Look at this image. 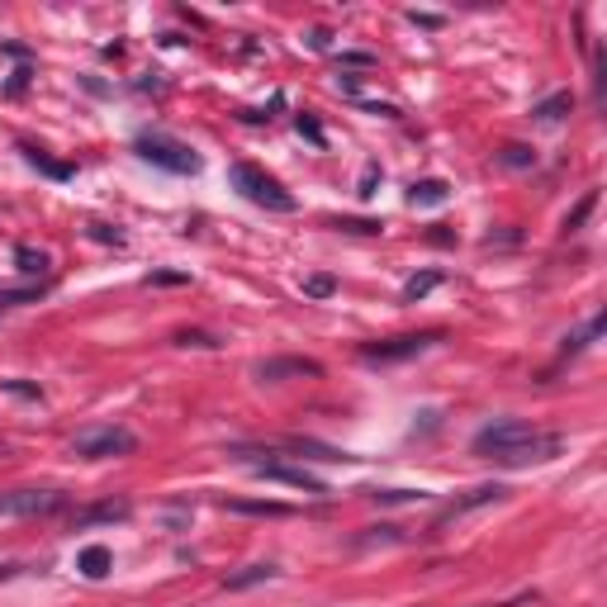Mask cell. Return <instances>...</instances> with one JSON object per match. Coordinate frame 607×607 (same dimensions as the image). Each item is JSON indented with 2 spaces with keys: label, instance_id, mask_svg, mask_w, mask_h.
<instances>
[{
  "label": "cell",
  "instance_id": "obj_4",
  "mask_svg": "<svg viewBox=\"0 0 607 607\" xmlns=\"http://www.w3.org/2000/svg\"><path fill=\"white\" fill-rule=\"evenodd\" d=\"M138 446V437L129 427H90V433L72 437V456L82 460H109V456H129Z\"/></svg>",
  "mask_w": 607,
  "mask_h": 607
},
{
  "label": "cell",
  "instance_id": "obj_15",
  "mask_svg": "<svg viewBox=\"0 0 607 607\" xmlns=\"http://www.w3.org/2000/svg\"><path fill=\"white\" fill-rule=\"evenodd\" d=\"M14 262H20V270H29V276H43V270H47L43 252H29V247H20V257H14Z\"/></svg>",
  "mask_w": 607,
  "mask_h": 607
},
{
  "label": "cell",
  "instance_id": "obj_3",
  "mask_svg": "<svg viewBox=\"0 0 607 607\" xmlns=\"http://www.w3.org/2000/svg\"><path fill=\"white\" fill-rule=\"evenodd\" d=\"M134 152L142 157V162H152V167H162V171H175V175H195L200 171V152L185 148V142L171 138V134H142L134 142Z\"/></svg>",
  "mask_w": 607,
  "mask_h": 607
},
{
  "label": "cell",
  "instance_id": "obj_2",
  "mask_svg": "<svg viewBox=\"0 0 607 607\" xmlns=\"http://www.w3.org/2000/svg\"><path fill=\"white\" fill-rule=\"evenodd\" d=\"M233 190L243 200H252V204H262V210H270V214H295V195L285 190L276 175H266L262 167H252V162H233Z\"/></svg>",
  "mask_w": 607,
  "mask_h": 607
},
{
  "label": "cell",
  "instance_id": "obj_10",
  "mask_svg": "<svg viewBox=\"0 0 607 607\" xmlns=\"http://www.w3.org/2000/svg\"><path fill=\"white\" fill-rule=\"evenodd\" d=\"M446 200H451V185H446V181H418L408 190L413 210H433V204H446Z\"/></svg>",
  "mask_w": 607,
  "mask_h": 607
},
{
  "label": "cell",
  "instance_id": "obj_7",
  "mask_svg": "<svg viewBox=\"0 0 607 607\" xmlns=\"http://www.w3.org/2000/svg\"><path fill=\"white\" fill-rule=\"evenodd\" d=\"M252 475L276 479V484H290V489H303V493H328V489H323V479L309 475L303 466H280V460H257V466H252Z\"/></svg>",
  "mask_w": 607,
  "mask_h": 607
},
{
  "label": "cell",
  "instance_id": "obj_16",
  "mask_svg": "<svg viewBox=\"0 0 607 607\" xmlns=\"http://www.w3.org/2000/svg\"><path fill=\"white\" fill-rule=\"evenodd\" d=\"M228 508H233V513H270V518H280V513H285L280 503H228Z\"/></svg>",
  "mask_w": 607,
  "mask_h": 607
},
{
  "label": "cell",
  "instance_id": "obj_19",
  "mask_svg": "<svg viewBox=\"0 0 607 607\" xmlns=\"http://www.w3.org/2000/svg\"><path fill=\"white\" fill-rule=\"evenodd\" d=\"M303 290H309L313 299H323V295H332V280H328V276H313L309 285H303Z\"/></svg>",
  "mask_w": 607,
  "mask_h": 607
},
{
  "label": "cell",
  "instance_id": "obj_18",
  "mask_svg": "<svg viewBox=\"0 0 607 607\" xmlns=\"http://www.w3.org/2000/svg\"><path fill=\"white\" fill-rule=\"evenodd\" d=\"M588 210H594V195H584V204H579V210H574V214L565 219V228H569V233H574V228H579V223H584V214H588Z\"/></svg>",
  "mask_w": 607,
  "mask_h": 607
},
{
  "label": "cell",
  "instance_id": "obj_6",
  "mask_svg": "<svg viewBox=\"0 0 607 607\" xmlns=\"http://www.w3.org/2000/svg\"><path fill=\"white\" fill-rule=\"evenodd\" d=\"M437 342V332H408V338H390V342H375V347H361L365 361H404V356H418Z\"/></svg>",
  "mask_w": 607,
  "mask_h": 607
},
{
  "label": "cell",
  "instance_id": "obj_11",
  "mask_svg": "<svg viewBox=\"0 0 607 607\" xmlns=\"http://www.w3.org/2000/svg\"><path fill=\"white\" fill-rule=\"evenodd\" d=\"M76 569H82L86 579H105V574H109V551L105 546H86L82 555H76Z\"/></svg>",
  "mask_w": 607,
  "mask_h": 607
},
{
  "label": "cell",
  "instance_id": "obj_14",
  "mask_svg": "<svg viewBox=\"0 0 607 607\" xmlns=\"http://www.w3.org/2000/svg\"><path fill=\"white\" fill-rule=\"evenodd\" d=\"M270 574H276V565H247L243 574H233L228 588H247V584H257V579H270Z\"/></svg>",
  "mask_w": 607,
  "mask_h": 607
},
{
  "label": "cell",
  "instance_id": "obj_17",
  "mask_svg": "<svg viewBox=\"0 0 607 607\" xmlns=\"http://www.w3.org/2000/svg\"><path fill=\"white\" fill-rule=\"evenodd\" d=\"M503 162H508V167H526V162H536V157L526 152V148H508V152H503Z\"/></svg>",
  "mask_w": 607,
  "mask_h": 607
},
{
  "label": "cell",
  "instance_id": "obj_5",
  "mask_svg": "<svg viewBox=\"0 0 607 607\" xmlns=\"http://www.w3.org/2000/svg\"><path fill=\"white\" fill-rule=\"evenodd\" d=\"M67 503L57 489H14V493H0V518H43V513H57Z\"/></svg>",
  "mask_w": 607,
  "mask_h": 607
},
{
  "label": "cell",
  "instance_id": "obj_13",
  "mask_svg": "<svg viewBox=\"0 0 607 607\" xmlns=\"http://www.w3.org/2000/svg\"><path fill=\"white\" fill-rule=\"evenodd\" d=\"M437 285H441V276H437V270H427V276H413V280L404 285V295H408V299H423V295H433Z\"/></svg>",
  "mask_w": 607,
  "mask_h": 607
},
{
  "label": "cell",
  "instance_id": "obj_8",
  "mask_svg": "<svg viewBox=\"0 0 607 607\" xmlns=\"http://www.w3.org/2000/svg\"><path fill=\"white\" fill-rule=\"evenodd\" d=\"M503 499H508V489H503V484H479V489H470V493H466V499L446 503L441 513H437V526L456 522V518H466V513H475V508H484V503H503Z\"/></svg>",
  "mask_w": 607,
  "mask_h": 607
},
{
  "label": "cell",
  "instance_id": "obj_9",
  "mask_svg": "<svg viewBox=\"0 0 607 607\" xmlns=\"http://www.w3.org/2000/svg\"><path fill=\"white\" fill-rule=\"evenodd\" d=\"M323 365L318 361H303V356H285V361H262L257 365V375L262 380H280V375H318Z\"/></svg>",
  "mask_w": 607,
  "mask_h": 607
},
{
  "label": "cell",
  "instance_id": "obj_12",
  "mask_svg": "<svg viewBox=\"0 0 607 607\" xmlns=\"http://www.w3.org/2000/svg\"><path fill=\"white\" fill-rule=\"evenodd\" d=\"M574 100H569V95H551V100H541L536 109H532V115L541 119V124H555V119H561L565 115V109H569Z\"/></svg>",
  "mask_w": 607,
  "mask_h": 607
},
{
  "label": "cell",
  "instance_id": "obj_1",
  "mask_svg": "<svg viewBox=\"0 0 607 607\" xmlns=\"http://www.w3.org/2000/svg\"><path fill=\"white\" fill-rule=\"evenodd\" d=\"M555 451H561V437L536 433L522 418H499L475 433V456H489L499 466H536V460H551Z\"/></svg>",
  "mask_w": 607,
  "mask_h": 607
}]
</instances>
